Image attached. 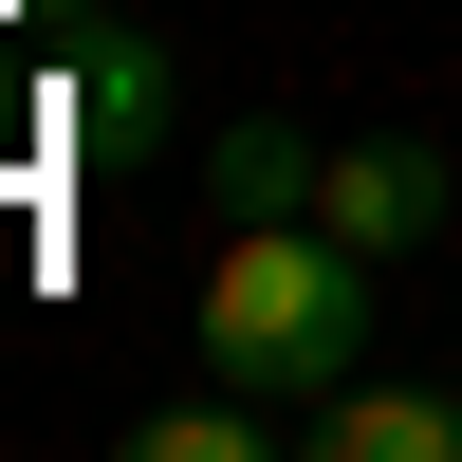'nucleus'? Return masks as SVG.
<instances>
[{
  "label": "nucleus",
  "mask_w": 462,
  "mask_h": 462,
  "mask_svg": "<svg viewBox=\"0 0 462 462\" xmlns=\"http://www.w3.org/2000/svg\"><path fill=\"white\" fill-rule=\"evenodd\" d=\"M296 426H315V462H462V389H315L296 407Z\"/></svg>",
  "instance_id": "3"
},
{
  "label": "nucleus",
  "mask_w": 462,
  "mask_h": 462,
  "mask_svg": "<svg viewBox=\"0 0 462 462\" xmlns=\"http://www.w3.org/2000/svg\"><path fill=\"white\" fill-rule=\"evenodd\" d=\"M370 278H389V259H352L315 204L296 222H222V259H204V370L259 389V407L352 389L370 370Z\"/></svg>",
  "instance_id": "1"
},
{
  "label": "nucleus",
  "mask_w": 462,
  "mask_h": 462,
  "mask_svg": "<svg viewBox=\"0 0 462 462\" xmlns=\"http://www.w3.org/2000/svg\"><path fill=\"white\" fill-rule=\"evenodd\" d=\"M130 462H259V389H204V407H148Z\"/></svg>",
  "instance_id": "6"
},
{
  "label": "nucleus",
  "mask_w": 462,
  "mask_h": 462,
  "mask_svg": "<svg viewBox=\"0 0 462 462\" xmlns=\"http://www.w3.org/2000/svg\"><path fill=\"white\" fill-rule=\"evenodd\" d=\"M204 204H222V222H296V204H315V148H296L278 111H241V130L204 148Z\"/></svg>",
  "instance_id": "5"
},
{
  "label": "nucleus",
  "mask_w": 462,
  "mask_h": 462,
  "mask_svg": "<svg viewBox=\"0 0 462 462\" xmlns=\"http://www.w3.org/2000/svg\"><path fill=\"white\" fill-rule=\"evenodd\" d=\"M315 222H333V241H352V259H407V241H444V148H333V167H315Z\"/></svg>",
  "instance_id": "2"
},
{
  "label": "nucleus",
  "mask_w": 462,
  "mask_h": 462,
  "mask_svg": "<svg viewBox=\"0 0 462 462\" xmlns=\"http://www.w3.org/2000/svg\"><path fill=\"white\" fill-rule=\"evenodd\" d=\"M0 130H19V93H0Z\"/></svg>",
  "instance_id": "7"
},
{
  "label": "nucleus",
  "mask_w": 462,
  "mask_h": 462,
  "mask_svg": "<svg viewBox=\"0 0 462 462\" xmlns=\"http://www.w3.org/2000/svg\"><path fill=\"white\" fill-rule=\"evenodd\" d=\"M74 148L93 167H148L167 148V37H93L74 56Z\"/></svg>",
  "instance_id": "4"
}]
</instances>
